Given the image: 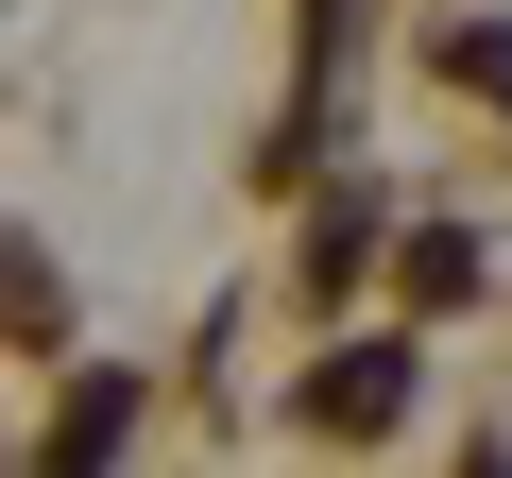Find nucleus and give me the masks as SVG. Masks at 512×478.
<instances>
[{
    "mask_svg": "<svg viewBox=\"0 0 512 478\" xmlns=\"http://www.w3.org/2000/svg\"><path fill=\"white\" fill-rule=\"evenodd\" d=\"M393 393H410V359H325L308 376V427H393Z\"/></svg>",
    "mask_w": 512,
    "mask_h": 478,
    "instance_id": "1",
    "label": "nucleus"
},
{
    "mask_svg": "<svg viewBox=\"0 0 512 478\" xmlns=\"http://www.w3.org/2000/svg\"><path fill=\"white\" fill-rule=\"evenodd\" d=\"M461 86H495V103H512V35H461Z\"/></svg>",
    "mask_w": 512,
    "mask_h": 478,
    "instance_id": "2",
    "label": "nucleus"
}]
</instances>
